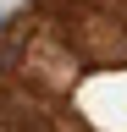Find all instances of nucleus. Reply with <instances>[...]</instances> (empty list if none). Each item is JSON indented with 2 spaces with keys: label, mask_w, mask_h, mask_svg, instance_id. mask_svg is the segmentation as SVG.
<instances>
[{
  "label": "nucleus",
  "mask_w": 127,
  "mask_h": 132,
  "mask_svg": "<svg viewBox=\"0 0 127 132\" xmlns=\"http://www.w3.org/2000/svg\"><path fill=\"white\" fill-rule=\"evenodd\" d=\"M0 16H6V6H0Z\"/></svg>",
  "instance_id": "f257e3e1"
}]
</instances>
